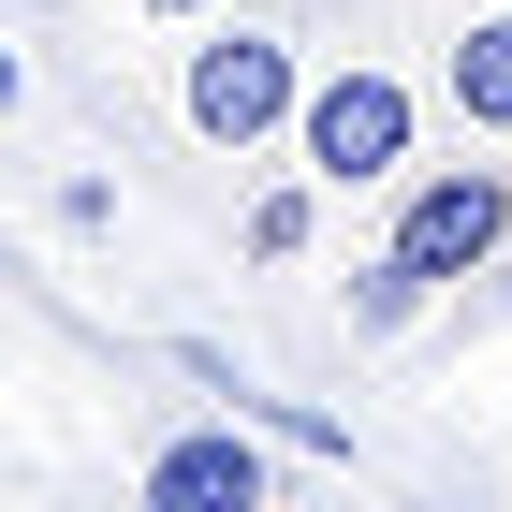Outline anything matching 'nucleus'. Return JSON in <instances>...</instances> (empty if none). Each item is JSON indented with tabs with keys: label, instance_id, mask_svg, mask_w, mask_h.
Returning <instances> with one entry per match:
<instances>
[{
	"label": "nucleus",
	"instance_id": "obj_7",
	"mask_svg": "<svg viewBox=\"0 0 512 512\" xmlns=\"http://www.w3.org/2000/svg\"><path fill=\"white\" fill-rule=\"evenodd\" d=\"M308 220H322L308 191H264V205H249V264H293V249H308Z\"/></svg>",
	"mask_w": 512,
	"mask_h": 512
},
{
	"label": "nucleus",
	"instance_id": "obj_1",
	"mask_svg": "<svg viewBox=\"0 0 512 512\" xmlns=\"http://www.w3.org/2000/svg\"><path fill=\"white\" fill-rule=\"evenodd\" d=\"M293 161H308V191H381V176H410V88H395L381 59L308 74V103H293Z\"/></svg>",
	"mask_w": 512,
	"mask_h": 512
},
{
	"label": "nucleus",
	"instance_id": "obj_11",
	"mask_svg": "<svg viewBox=\"0 0 512 512\" xmlns=\"http://www.w3.org/2000/svg\"><path fill=\"white\" fill-rule=\"evenodd\" d=\"M30 15H59V0H30Z\"/></svg>",
	"mask_w": 512,
	"mask_h": 512
},
{
	"label": "nucleus",
	"instance_id": "obj_5",
	"mask_svg": "<svg viewBox=\"0 0 512 512\" xmlns=\"http://www.w3.org/2000/svg\"><path fill=\"white\" fill-rule=\"evenodd\" d=\"M454 118L512 132V15H469V44H454Z\"/></svg>",
	"mask_w": 512,
	"mask_h": 512
},
{
	"label": "nucleus",
	"instance_id": "obj_3",
	"mask_svg": "<svg viewBox=\"0 0 512 512\" xmlns=\"http://www.w3.org/2000/svg\"><path fill=\"white\" fill-rule=\"evenodd\" d=\"M176 103H191L205 147H264V132H293V103H308V59H293V30H205L191 74H176Z\"/></svg>",
	"mask_w": 512,
	"mask_h": 512
},
{
	"label": "nucleus",
	"instance_id": "obj_4",
	"mask_svg": "<svg viewBox=\"0 0 512 512\" xmlns=\"http://www.w3.org/2000/svg\"><path fill=\"white\" fill-rule=\"evenodd\" d=\"M264 439L249 425H191V439H161L147 454V512H264Z\"/></svg>",
	"mask_w": 512,
	"mask_h": 512
},
{
	"label": "nucleus",
	"instance_id": "obj_8",
	"mask_svg": "<svg viewBox=\"0 0 512 512\" xmlns=\"http://www.w3.org/2000/svg\"><path fill=\"white\" fill-rule=\"evenodd\" d=\"M15 103H30V59H15V44H0V118H15Z\"/></svg>",
	"mask_w": 512,
	"mask_h": 512
},
{
	"label": "nucleus",
	"instance_id": "obj_6",
	"mask_svg": "<svg viewBox=\"0 0 512 512\" xmlns=\"http://www.w3.org/2000/svg\"><path fill=\"white\" fill-rule=\"evenodd\" d=\"M425 293H439V278H410L395 249H381V264H352V337H395V322H425Z\"/></svg>",
	"mask_w": 512,
	"mask_h": 512
},
{
	"label": "nucleus",
	"instance_id": "obj_2",
	"mask_svg": "<svg viewBox=\"0 0 512 512\" xmlns=\"http://www.w3.org/2000/svg\"><path fill=\"white\" fill-rule=\"evenodd\" d=\"M381 249H395L410 278H439V293H454V278H483V264L512 249V161H439V176H410Z\"/></svg>",
	"mask_w": 512,
	"mask_h": 512
},
{
	"label": "nucleus",
	"instance_id": "obj_9",
	"mask_svg": "<svg viewBox=\"0 0 512 512\" xmlns=\"http://www.w3.org/2000/svg\"><path fill=\"white\" fill-rule=\"evenodd\" d=\"M132 15H220V0H132Z\"/></svg>",
	"mask_w": 512,
	"mask_h": 512
},
{
	"label": "nucleus",
	"instance_id": "obj_10",
	"mask_svg": "<svg viewBox=\"0 0 512 512\" xmlns=\"http://www.w3.org/2000/svg\"><path fill=\"white\" fill-rule=\"evenodd\" d=\"M483 278H498V308H512V249H498V264H483Z\"/></svg>",
	"mask_w": 512,
	"mask_h": 512
}]
</instances>
